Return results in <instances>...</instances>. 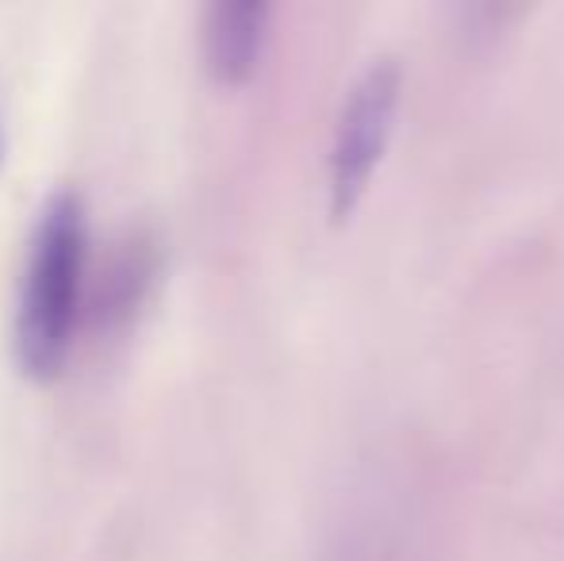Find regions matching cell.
<instances>
[{
    "label": "cell",
    "mask_w": 564,
    "mask_h": 561,
    "mask_svg": "<svg viewBox=\"0 0 564 561\" xmlns=\"http://www.w3.org/2000/svg\"><path fill=\"white\" fill-rule=\"evenodd\" d=\"M85 201L74 188H51L31 224L15 289L12 338L15 358L28 374H54L74 343L85 281Z\"/></svg>",
    "instance_id": "obj_1"
},
{
    "label": "cell",
    "mask_w": 564,
    "mask_h": 561,
    "mask_svg": "<svg viewBox=\"0 0 564 561\" xmlns=\"http://www.w3.org/2000/svg\"><path fill=\"white\" fill-rule=\"evenodd\" d=\"M269 39L265 0H216L204 8L200 43L212 74L224 82H242L253 74Z\"/></svg>",
    "instance_id": "obj_3"
},
{
    "label": "cell",
    "mask_w": 564,
    "mask_h": 561,
    "mask_svg": "<svg viewBox=\"0 0 564 561\" xmlns=\"http://www.w3.org/2000/svg\"><path fill=\"white\" fill-rule=\"evenodd\" d=\"M400 62L372 58L349 85L338 108L335 139H330V216L341 219L354 212L369 185L372 165L380 162L392 136L395 108H400Z\"/></svg>",
    "instance_id": "obj_2"
},
{
    "label": "cell",
    "mask_w": 564,
    "mask_h": 561,
    "mask_svg": "<svg viewBox=\"0 0 564 561\" xmlns=\"http://www.w3.org/2000/svg\"><path fill=\"white\" fill-rule=\"evenodd\" d=\"M0 150H4V128H0Z\"/></svg>",
    "instance_id": "obj_4"
}]
</instances>
